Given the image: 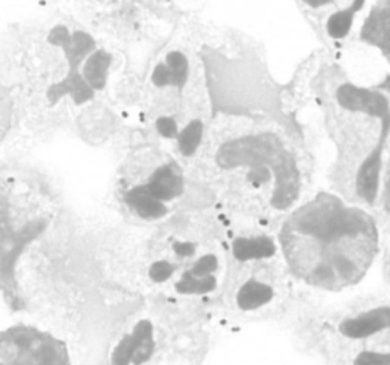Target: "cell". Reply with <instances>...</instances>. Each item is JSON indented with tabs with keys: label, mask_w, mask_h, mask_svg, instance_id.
Wrapping results in <instances>:
<instances>
[{
	"label": "cell",
	"mask_w": 390,
	"mask_h": 365,
	"mask_svg": "<svg viewBox=\"0 0 390 365\" xmlns=\"http://www.w3.org/2000/svg\"><path fill=\"white\" fill-rule=\"evenodd\" d=\"M197 172L230 198H245L257 212H282L302 191V156L282 128L245 116L209 124L197 151Z\"/></svg>",
	"instance_id": "6da1fadb"
},
{
	"label": "cell",
	"mask_w": 390,
	"mask_h": 365,
	"mask_svg": "<svg viewBox=\"0 0 390 365\" xmlns=\"http://www.w3.org/2000/svg\"><path fill=\"white\" fill-rule=\"evenodd\" d=\"M279 240L291 273L328 291L356 285L378 254L372 215L327 192L293 211Z\"/></svg>",
	"instance_id": "7a4b0ae2"
},
{
	"label": "cell",
	"mask_w": 390,
	"mask_h": 365,
	"mask_svg": "<svg viewBox=\"0 0 390 365\" xmlns=\"http://www.w3.org/2000/svg\"><path fill=\"white\" fill-rule=\"evenodd\" d=\"M48 195L32 167L18 161L0 165V294L14 311L24 310L18 262L51 220Z\"/></svg>",
	"instance_id": "3957f363"
},
{
	"label": "cell",
	"mask_w": 390,
	"mask_h": 365,
	"mask_svg": "<svg viewBox=\"0 0 390 365\" xmlns=\"http://www.w3.org/2000/svg\"><path fill=\"white\" fill-rule=\"evenodd\" d=\"M118 184H138L161 203L179 198L185 191V178L179 161L155 147L132 152L120 169Z\"/></svg>",
	"instance_id": "277c9868"
},
{
	"label": "cell",
	"mask_w": 390,
	"mask_h": 365,
	"mask_svg": "<svg viewBox=\"0 0 390 365\" xmlns=\"http://www.w3.org/2000/svg\"><path fill=\"white\" fill-rule=\"evenodd\" d=\"M65 345L47 333L14 326L0 333V364H67Z\"/></svg>",
	"instance_id": "5b68a950"
},
{
	"label": "cell",
	"mask_w": 390,
	"mask_h": 365,
	"mask_svg": "<svg viewBox=\"0 0 390 365\" xmlns=\"http://www.w3.org/2000/svg\"><path fill=\"white\" fill-rule=\"evenodd\" d=\"M218 268L217 257L206 254L190 265L181 275V280L176 283V289L183 294H203L216 288V273Z\"/></svg>",
	"instance_id": "8992f818"
},
{
	"label": "cell",
	"mask_w": 390,
	"mask_h": 365,
	"mask_svg": "<svg viewBox=\"0 0 390 365\" xmlns=\"http://www.w3.org/2000/svg\"><path fill=\"white\" fill-rule=\"evenodd\" d=\"M153 352L152 325L147 320L139 322L134 333L126 336L113 353L115 364H139L144 362Z\"/></svg>",
	"instance_id": "52a82bcc"
},
{
	"label": "cell",
	"mask_w": 390,
	"mask_h": 365,
	"mask_svg": "<svg viewBox=\"0 0 390 365\" xmlns=\"http://www.w3.org/2000/svg\"><path fill=\"white\" fill-rule=\"evenodd\" d=\"M120 193L129 211L141 219L157 220L165 217L169 211L166 203H161L149 195V192L138 184H120Z\"/></svg>",
	"instance_id": "ba28073f"
},
{
	"label": "cell",
	"mask_w": 390,
	"mask_h": 365,
	"mask_svg": "<svg viewBox=\"0 0 390 365\" xmlns=\"http://www.w3.org/2000/svg\"><path fill=\"white\" fill-rule=\"evenodd\" d=\"M389 326V308L382 307L363 312L356 317L344 320L340 325V331L344 336L351 339H363L386 330Z\"/></svg>",
	"instance_id": "9c48e42d"
},
{
	"label": "cell",
	"mask_w": 390,
	"mask_h": 365,
	"mask_svg": "<svg viewBox=\"0 0 390 365\" xmlns=\"http://www.w3.org/2000/svg\"><path fill=\"white\" fill-rule=\"evenodd\" d=\"M232 252L234 257L239 262H248V260H260L274 256L276 245L267 235L259 237H240L235 238L232 243Z\"/></svg>",
	"instance_id": "30bf717a"
},
{
	"label": "cell",
	"mask_w": 390,
	"mask_h": 365,
	"mask_svg": "<svg viewBox=\"0 0 390 365\" xmlns=\"http://www.w3.org/2000/svg\"><path fill=\"white\" fill-rule=\"evenodd\" d=\"M274 297V289L268 283L249 279L240 287L237 293V305L240 310L253 311L259 310L263 305L270 303Z\"/></svg>",
	"instance_id": "8fae6325"
},
{
	"label": "cell",
	"mask_w": 390,
	"mask_h": 365,
	"mask_svg": "<svg viewBox=\"0 0 390 365\" xmlns=\"http://www.w3.org/2000/svg\"><path fill=\"white\" fill-rule=\"evenodd\" d=\"M176 268L179 266L169 263V262H166V260H160V262L153 263L152 270H151V277L153 279V282L161 283V282H165L169 275L176 270Z\"/></svg>",
	"instance_id": "7c38bea8"
}]
</instances>
